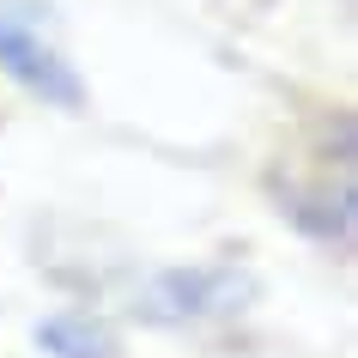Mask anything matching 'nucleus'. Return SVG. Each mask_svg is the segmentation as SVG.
Instances as JSON below:
<instances>
[{
	"instance_id": "1",
	"label": "nucleus",
	"mask_w": 358,
	"mask_h": 358,
	"mask_svg": "<svg viewBox=\"0 0 358 358\" xmlns=\"http://www.w3.org/2000/svg\"><path fill=\"white\" fill-rule=\"evenodd\" d=\"M43 6L37 0H0V73L24 85L37 103L55 110H79L85 103V79L73 73V61L43 37Z\"/></svg>"
},
{
	"instance_id": "2",
	"label": "nucleus",
	"mask_w": 358,
	"mask_h": 358,
	"mask_svg": "<svg viewBox=\"0 0 358 358\" xmlns=\"http://www.w3.org/2000/svg\"><path fill=\"white\" fill-rule=\"evenodd\" d=\"M37 352L43 358H122V328L97 310H55L37 322Z\"/></svg>"
}]
</instances>
